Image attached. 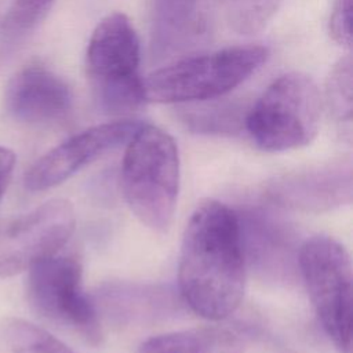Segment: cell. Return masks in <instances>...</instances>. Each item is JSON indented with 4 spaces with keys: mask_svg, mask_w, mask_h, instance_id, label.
Returning a JSON list of instances; mask_svg holds the SVG:
<instances>
[{
    "mask_svg": "<svg viewBox=\"0 0 353 353\" xmlns=\"http://www.w3.org/2000/svg\"><path fill=\"white\" fill-rule=\"evenodd\" d=\"M55 0H0V33L18 39L30 33Z\"/></svg>",
    "mask_w": 353,
    "mask_h": 353,
    "instance_id": "18",
    "label": "cell"
},
{
    "mask_svg": "<svg viewBox=\"0 0 353 353\" xmlns=\"http://www.w3.org/2000/svg\"><path fill=\"white\" fill-rule=\"evenodd\" d=\"M245 274L237 212L214 199L200 201L181 244L178 285L183 302L207 320H223L243 301Z\"/></svg>",
    "mask_w": 353,
    "mask_h": 353,
    "instance_id": "1",
    "label": "cell"
},
{
    "mask_svg": "<svg viewBox=\"0 0 353 353\" xmlns=\"http://www.w3.org/2000/svg\"><path fill=\"white\" fill-rule=\"evenodd\" d=\"M283 0H222L230 28L240 34L261 32L277 12Z\"/></svg>",
    "mask_w": 353,
    "mask_h": 353,
    "instance_id": "19",
    "label": "cell"
},
{
    "mask_svg": "<svg viewBox=\"0 0 353 353\" xmlns=\"http://www.w3.org/2000/svg\"><path fill=\"white\" fill-rule=\"evenodd\" d=\"M29 270L26 292L33 309L46 320L73 330L87 342L102 341L99 312L83 288V268L73 255H52Z\"/></svg>",
    "mask_w": 353,
    "mask_h": 353,
    "instance_id": "7",
    "label": "cell"
},
{
    "mask_svg": "<svg viewBox=\"0 0 353 353\" xmlns=\"http://www.w3.org/2000/svg\"><path fill=\"white\" fill-rule=\"evenodd\" d=\"M321 95L313 79L301 72L277 77L248 108L244 130L266 152L309 145L320 125Z\"/></svg>",
    "mask_w": 353,
    "mask_h": 353,
    "instance_id": "5",
    "label": "cell"
},
{
    "mask_svg": "<svg viewBox=\"0 0 353 353\" xmlns=\"http://www.w3.org/2000/svg\"><path fill=\"white\" fill-rule=\"evenodd\" d=\"M181 160L174 138L160 127L141 124L127 142L121 189L135 218L156 233L170 229L179 194Z\"/></svg>",
    "mask_w": 353,
    "mask_h": 353,
    "instance_id": "2",
    "label": "cell"
},
{
    "mask_svg": "<svg viewBox=\"0 0 353 353\" xmlns=\"http://www.w3.org/2000/svg\"><path fill=\"white\" fill-rule=\"evenodd\" d=\"M263 46H236L171 61L143 79L146 102L192 103L226 95L268 59Z\"/></svg>",
    "mask_w": 353,
    "mask_h": 353,
    "instance_id": "3",
    "label": "cell"
},
{
    "mask_svg": "<svg viewBox=\"0 0 353 353\" xmlns=\"http://www.w3.org/2000/svg\"><path fill=\"white\" fill-rule=\"evenodd\" d=\"M15 167V154L8 148L0 146V197L4 194Z\"/></svg>",
    "mask_w": 353,
    "mask_h": 353,
    "instance_id": "22",
    "label": "cell"
},
{
    "mask_svg": "<svg viewBox=\"0 0 353 353\" xmlns=\"http://www.w3.org/2000/svg\"><path fill=\"white\" fill-rule=\"evenodd\" d=\"M3 334L12 353H76L44 328L22 319H7Z\"/></svg>",
    "mask_w": 353,
    "mask_h": 353,
    "instance_id": "17",
    "label": "cell"
},
{
    "mask_svg": "<svg viewBox=\"0 0 353 353\" xmlns=\"http://www.w3.org/2000/svg\"><path fill=\"white\" fill-rule=\"evenodd\" d=\"M142 123L116 120L83 130L44 153L25 174L30 192L51 189L105 153L130 141Z\"/></svg>",
    "mask_w": 353,
    "mask_h": 353,
    "instance_id": "9",
    "label": "cell"
},
{
    "mask_svg": "<svg viewBox=\"0 0 353 353\" xmlns=\"http://www.w3.org/2000/svg\"><path fill=\"white\" fill-rule=\"evenodd\" d=\"M301 274L314 313L335 347L352 352V261L334 237L313 236L298 252Z\"/></svg>",
    "mask_w": 353,
    "mask_h": 353,
    "instance_id": "6",
    "label": "cell"
},
{
    "mask_svg": "<svg viewBox=\"0 0 353 353\" xmlns=\"http://www.w3.org/2000/svg\"><path fill=\"white\" fill-rule=\"evenodd\" d=\"M139 63V39L127 15L112 12L102 18L85 54L87 76L102 110L125 114L146 103Z\"/></svg>",
    "mask_w": 353,
    "mask_h": 353,
    "instance_id": "4",
    "label": "cell"
},
{
    "mask_svg": "<svg viewBox=\"0 0 353 353\" xmlns=\"http://www.w3.org/2000/svg\"><path fill=\"white\" fill-rule=\"evenodd\" d=\"M247 266L269 281H288L298 272L296 230L270 207L236 211Z\"/></svg>",
    "mask_w": 353,
    "mask_h": 353,
    "instance_id": "10",
    "label": "cell"
},
{
    "mask_svg": "<svg viewBox=\"0 0 353 353\" xmlns=\"http://www.w3.org/2000/svg\"><path fill=\"white\" fill-rule=\"evenodd\" d=\"M108 316L121 321H145L164 316L170 309V295L149 285H112L101 294Z\"/></svg>",
    "mask_w": 353,
    "mask_h": 353,
    "instance_id": "15",
    "label": "cell"
},
{
    "mask_svg": "<svg viewBox=\"0 0 353 353\" xmlns=\"http://www.w3.org/2000/svg\"><path fill=\"white\" fill-rule=\"evenodd\" d=\"M76 228L72 203L51 199L29 212L0 221V276H12L55 255Z\"/></svg>",
    "mask_w": 353,
    "mask_h": 353,
    "instance_id": "8",
    "label": "cell"
},
{
    "mask_svg": "<svg viewBox=\"0 0 353 353\" xmlns=\"http://www.w3.org/2000/svg\"><path fill=\"white\" fill-rule=\"evenodd\" d=\"M328 29L336 44L352 47V0H334Z\"/></svg>",
    "mask_w": 353,
    "mask_h": 353,
    "instance_id": "21",
    "label": "cell"
},
{
    "mask_svg": "<svg viewBox=\"0 0 353 353\" xmlns=\"http://www.w3.org/2000/svg\"><path fill=\"white\" fill-rule=\"evenodd\" d=\"M152 57L171 61L200 48L212 32L211 0H153Z\"/></svg>",
    "mask_w": 353,
    "mask_h": 353,
    "instance_id": "13",
    "label": "cell"
},
{
    "mask_svg": "<svg viewBox=\"0 0 353 353\" xmlns=\"http://www.w3.org/2000/svg\"><path fill=\"white\" fill-rule=\"evenodd\" d=\"M268 200L285 210L325 212L352 203L353 176L349 161H335L273 176L265 188Z\"/></svg>",
    "mask_w": 353,
    "mask_h": 353,
    "instance_id": "11",
    "label": "cell"
},
{
    "mask_svg": "<svg viewBox=\"0 0 353 353\" xmlns=\"http://www.w3.org/2000/svg\"><path fill=\"white\" fill-rule=\"evenodd\" d=\"M245 347L241 332L223 325H203L152 336L137 353H244Z\"/></svg>",
    "mask_w": 353,
    "mask_h": 353,
    "instance_id": "14",
    "label": "cell"
},
{
    "mask_svg": "<svg viewBox=\"0 0 353 353\" xmlns=\"http://www.w3.org/2000/svg\"><path fill=\"white\" fill-rule=\"evenodd\" d=\"M73 105L69 84L43 65L19 69L4 90L6 112L28 124H48L68 116Z\"/></svg>",
    "mask_w": 353,
    "mask_h": 353,
    "instance_id": "12",
    "label": "cell"
},
{
    "mask_svg": "<svg viewBox=\"0 0 353 353\" xmlns=\"http://www.w3.org/2000/svg\"><path fill=\"white\" fill-rule=\"evenodd\" d=\"M222 98V97H221ZM208 99L192 102L182 109V121L200 134H236L244 128L247 110L237 102Z\"/></svg>",
    "mask_w": 353,
    "mask_h": 353,
    "instance_id": "16",
    "label": "cell"
},
{
    "mask_svg": "<svg viewBox=\"0 0 353 353\" xmlns=\"http://www.w3.org/2000/svg\"><path fill=\"white\" fill-rule=\"evenodd\" d=\"M325 102L336 121L350 125L353 110V68L352 58H341L331 69L325 81Z\"/></svg>",
    "mask_w": 353,
    "mask_h": 353,
    "instance_id": "20",
    "label": "cell"
}]
</instances>
